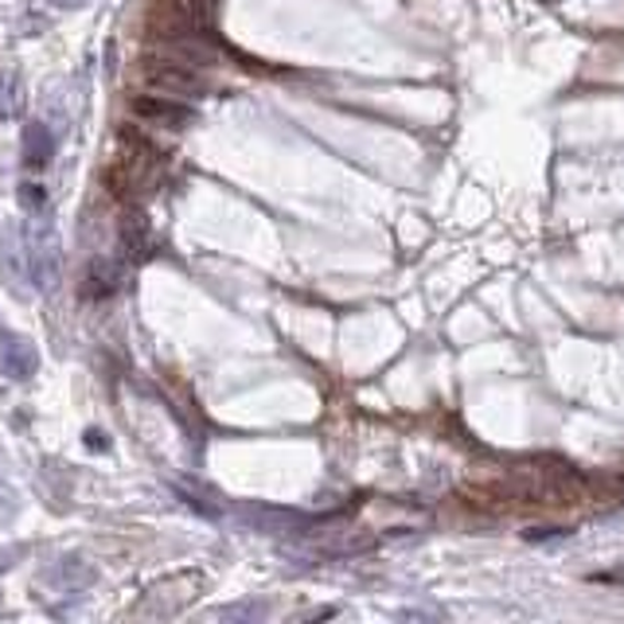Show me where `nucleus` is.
<instances>
[{
  "label": "nucleus",
  "mask_w": 624,
  "mask_h": 624,
  "mask_svg": "<svg viewBox=\"0 0 624 624\" xmlns=\"http://www.w3.org/2000/svg\"><path fill=\"white\" fill-rule=\"evenodd\" d=\"M484 512H562L590 496V480L566 464H515L469 488Z\"/></svg>",
  "instance_id": "1"
},
{
  "label": "nucleus",
  "mask_w": 624,
  "mask_h": 624,
  "mask_svg": "<svg viewBox=\"0 0 624 624\" xmlns=\"http://www.w3.org/2000/svg\"><path fill=\"white\" fill-rule=\"evenodd\" d=\"M121 145H125V153H121L118 164L110 168L113 188H118L121 196H129V199L156 191V184H161V168H164L161 149H153L145 138H138V133L121 138Z\"/></svg>",
  "instance_id": "2"
},
{
  "label": "nucleus",
  "mask_w": 624,
  "mask_h": 624,
  "mask_svg": "<svg viewBox=\"0 0 624 624\" xmlns=\"http://www.w3.org/2000/svg\"><path fill=\"white\" fill-rule=\"evenodd\" d=\"M215 24V0H156L149 12V32L161 43L184 35H207Z\"/></svg>",
  "instance_id": "3"
},
{
  "label": "nucleus",
  "mask_w": 624,
  "mask_h": 624,
  "mask_svg": "<svg viewBox=\"0 0 624 624\" xmlns=\"http://www.w3.org/2000/svg\"><path fill=\"white\" fill-rule=\"evenodd\" d=\"M145 78L153 90L161 95H172V98H199L207 95V83L196 75L191 63H180V59H156L145 67Z\"/></svg>",
  "instance_id": "4"
},
{
  "label": "nucleus",
  "mask_w": 624,
  "mask_h": 624,
  "mask_svg": "<svg viewBox=\"0 0 624 624\" xmlns=\"http://www.w3.org/2000/svg\"><path fill=\"white\" fill-rule=\"evenodd\" d=\"M0 270L17 289L32 285V247H28V231L12 227V231L0 234Z\"/></svg>",
  "instance_id": "5"
},
{
  "label": "nucleus",
  "mask_w": 624,
  "mask_h": 624,
  "mask_svg": "<svg viewBox=\"0 0 624 624\" xmlns=\"http://www.w3.org/2000/svg\"><path fill=\"white\" fill-rule=\"evenodd\" d=\"M133 113H138L141 121H149V125H168V129H184L196 113L188 110L184 102H176L172 95H138L133 98Z\"/></svg>",
  "instance_id": "6"
},
{
  "label": "nucleus",
  "mask_w": 624,
  "mask_h": 624,
  "mask_svg": "<svg viewBox=\"0 0 624 624\" xmlns=\"http://www.w3.org/2000/svg\"><path fill=\"white\" fill-rule=\"evenodd\" d=\"M28 247H32V289H52L59 277V250L47 227H32L28 231Z\"/></svg>",
  "instance_id": "7"
},
{
  "label": "nucleus",
  "mask_w": 624,
  "mask_h": 624,
  "mask_svg": "<svg viewBox=\"0 0 624 624\" xmlns=\"http://www.w3.org/2000/svg\"><path fill=\"white\" fill-rule=\"evenodd\" d=\"M35 363H40V355H35L32 340H24V336H4L0 340V368H4V375L32 379Z\"/></svg>",
  "instance_id": "8"
},
{
  "label": "nucleus",
  "mask_w": 624,
  "mask_h": 624,
  "mask_svg": "<svg viewBox=\"0 0 624 624\" xmlns=\"http://www.w3.org/2000/svg\"><path fill=\"white\" fill-rule=\"evenodd\" d=\"M121 285V265L118 262H106L98 258L90 270H86V285H83V297H110L113 289Z\"/></svg>",
  "instance_id": "9"
},
{
  "label": "nucleus",
  "mask_w": 624,
  "mask_h": 624,
  "mask_svg": "<svg viewBox=\"0 0 624 624\" xmlns=\"http://www.w3.org/2000/svg\"><path fill=\"white\" fill-rule=\"evenodd\" d=\"M52 156H55L52 129L43 125V121H32V125L24 129V161L32 164V168H40V164H47Z\"/></svg>",
  "instance_id": "10"
},
{
  "label": "nucleus",
  "mask_w": 624,
  "mask_h": 624,
  "mask_svg": "<svg viewBox=\"0 0 624 624\" xmlns=\"http://www.w3.org/2000/svg\"><path fill=\"white\" fill-rule=\"evenodd\" d=\"M121 242H125L133 254H145V247H149V227H145V215L141 211H129L125 219H121Z\"/></svg>",
  "instance_id": "11"
},
{
  "label": "nucleus",
  "mask_w": 624,
  "mask_h": 624,
  "mask_svg": "<svg viewBox=\"0 0 624 624\" xmlns=\"http://www.w3.org/2000/svg\"><path fill=\"white\" fill-rule=\"evenodd\" d=\"M43 188L40 184H20V207H24V211H32V215H40L43 211Z\"/></svg>",
  "instance_id": "12"
},
{
  "label": "nucleus",
  "mask_w": 624,
  "mask_h": 624,
  "mask_svg": "<svg viewBox=\"0 0 624 624\" xmlns=\"http://www.w3.org/2000/svg\"><path fill=\"white\" fill-rule=\"evenodd\" d=\"M55 4H67V9H75V4H83V0H55Z\"/></svg>",
  "instance_id": "13"
}]
</instances>
